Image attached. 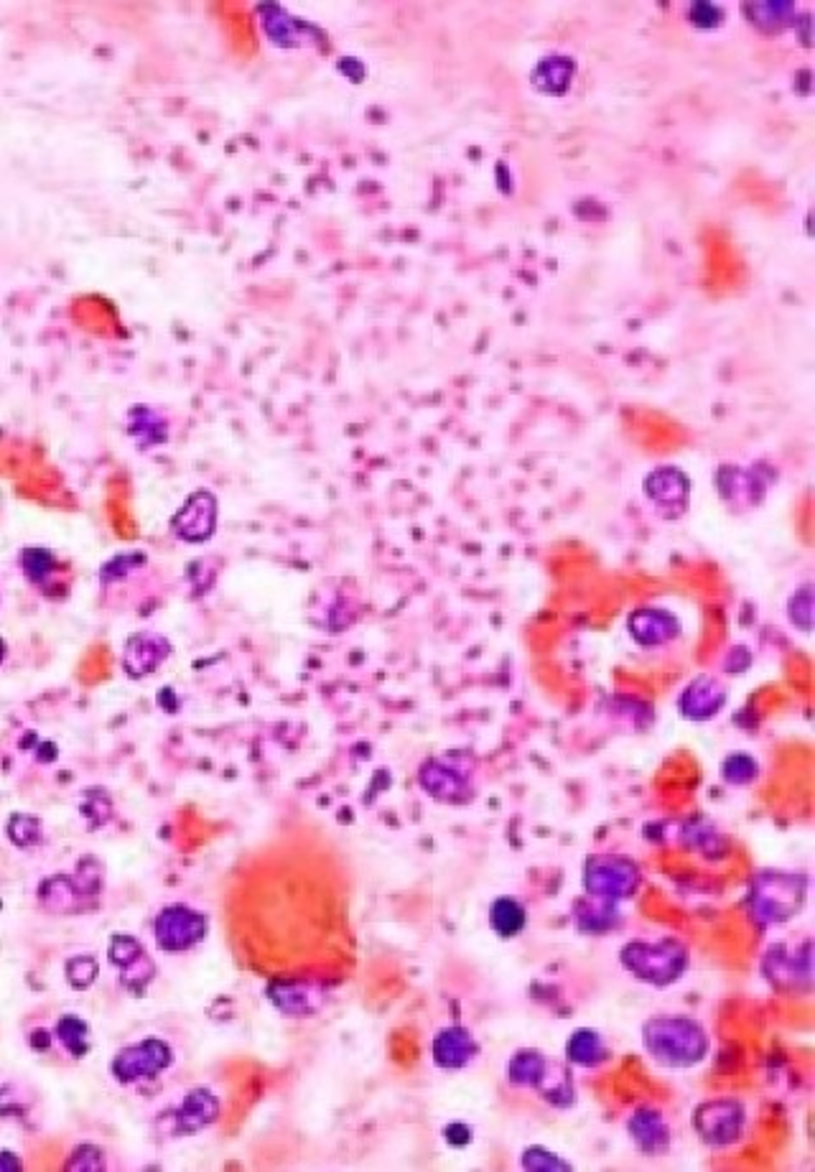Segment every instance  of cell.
I'll return each instance as SVG.
<instances>
[{"mask_svg":"<svg viewBox=\"0 0 815 1172\" xmlns=\"http://www.w3.org/2000/svg\"><path fill=\"white\" fill-rule=\"evenodd\" d=\"M622 964L635 973L637 979L650 981L655 986H665L675 981L688 966V954L680 943L658 941V943H629L622 951Z\"/></svg>","mask_w":815,"mask_h":1172,"instance_id":"obj_2","label":"cell"},{"mask_svg":"<svg viewBox=\"0 0 815 1172\" xmlns=\"http://www.w3.org/2000/svg\"><path fill=\"white\" fill-rule=\"evenodd\" d=\"M217 527V500L209 493H194L171 518V533L183 544H204Z\"/></svg>","mask_w":815,"mask_h":1172,"instance_id":"obj_6","label":"cell"},{"mask_svg":"<svg viewBox=\"0 0 815 1172\" xmlns=\"http://www.w3.org/2000/svg\"><path fill=\"white\" fill-rule=\"evenodd\" d=\"M5 829H9V839L21 849L36 846L43 841L41 820L36 816H26V813H16V816H11Z\"/></svg>","mask_w":815,"mask_h":1172,"instance_id":"obj_19","label":"cell"},{"mask_svg":"<svg viewBox=\"0 0 815 1172\" xmlns=\"http://www.w3.org/2000/svg\"><path fill=\"white\" fill-rule=\"evenodd\" d=\"M217 1113H219V1104H217V1098L212 1096V1091L196 1088V1091H189L174 1117H176V1124H179V1132L192 1134L215 1122Z\"/></svg>","mask_w":815,"mask_h":1172,"instance_id":"obj_10","label":"cell"},{"mask_svg":"<svg viewBox=\"0 0 815 1172\" xmlns=\"http://www.w3.org/2000/svg\"><path fill=\"white\" fill-rule=\"evenodd\" d=\"M629 1134H633L635 1145L648 1155L665 1152L671 1145V1132H667L665 1119L652 1109H637L635 1117L629 1119Z\"/></svg>","mask_w":815,"mask_h":1172,"instance_id":"obj_11","label":"cell"},{"mask_svg":"<svg viewBox=\"0 0 815 1172\" xmlns=\"http://www.w3.org/2000/svg\"><path fill=\"white\" fill-rule=\"evenodd\" d=\"M645 1047L658 1063L688 1068L706 1055L709 1037L699 1022L686 1017H658L645 1024Z\"/></svg>","mask_w":815,"mask_h":1172,"instance_id":"obj_1","label":"cell"},{"mask_svg":"<svg viewBox=\"0 0 815 1172\" xmlns=\"http://www.w3.org/2000/svg\"><path fill=\"white\" fill-rule=\"evenodd\" d=\"M637 884V875H635V867H627V869H589V877H586V888H589L594 895H601V897H609V900H620V897H627L633 895Z\"/></svg>","mask_w":815,"mask_h":1172,"instance_id":"obj_14","label":"cell"},{"mask_svg":"<svg viewBox=\"0 0 815 1172\" xmlns=\"http://www.w3.org/2000/svg\"><path fill=\"white\" fill-rule=\"evenodd\" d=\"M741 1124H744V1113L734 1101L706 1104L696 1113V1130L709 1145H729L739 1137Z\"/></svg>","mask_w":815,"mask_h":1172,"instance_id":"obj_8","label":"cell"},{"mask_svg":"<svg viewBox=\"0 0 815 1172\" xmlns=\"http://www.w3.org/2000/svg\"><path fill=\"white\" fill-rule=\"evenodd\" d=\"M472 1134H474L472 1126H467L461 1122H454L449 1126H444V1139H446V1145H451V1147H467L469 1142L474 1139Z\"/></svg>","mask_w":815,"mask_h":1172,"instance_id":"obj_21","label":"cell"},{"mask_svg":"<svg viewBox=\"0 0 815 1172\" xmlns=\"http://www.w3.org/2000/svg\"><path fill=\"white\" fill-rule=\"evenodd\" d=\"M153 935H156L161 951L183 954L207 935V915L187 905H168L153 920Z\"/></svg>","mask_w":815,"mask_h":1172,"instance_id":"obj_4","label":"cell"},{"mask_svg":"<svg viewBox=\"0 0 815 1172\" xmlns=\"http://www.w3.org/2000/svg\"><path fill=\"white\" fill-rule=\"evenodd\" d=\"M566 1058L571 1060V1063L584 1066V1068L599 1066L601 1060L607 1058L604 1043H601L599 1032L576 1030L574 1035L569 1037V1043H566Z\"/></svg>","mask_w":815,"mask_h":1172,"instance_id":"obj_17","label":"cell"},{"mask_svg":"<svg viewBox=\"0 0 815 1172\" xmlns=\"http://www.w3.org/2000/svg\"><path fill=\"white\" fill-rule=\"evenodd\" d=\"M56 1035L64 1043V1047L75 1055V1058H82V1055L87 1053V1047H90V1028H87L85 1020H79V1017L75 1015H67L59 1020Z\"/></svg>","mask_w":815,"mask_h":1172,"instance_id":"obj_18","label":"cell"},{"mask_svg":"<svg viewBox=\"0 0 815 1172\" xmlns=\"http://www.w3.org/2000/svg\"><path fill=\"white\" fill-rule=\"evenodd\" d=\"M174 1063V1050L168 1043L158 1037L141 1040V1043L123 1047L115 1055L113 1063H110V1073L115 1075V1081L128 1083H141L156 1079L161 1071H166Z\"/></svg>","mask_w":815,"mask_h":1172,"instance_id":"obj_3","label":"cell"},{"mask_svg":"<svg viewBox=\"0 0 815 1172\" xmlns=\"http://www.w3.org/2000/svg\"><path fill=\"white\" fill-rule=\"evenodd\" d=\"M476 1050L480 1047H476L472 1032L459 1028V1024L444 1028L433 1040V1060H436L438 1068H451V1071L454 1068H464L467 1063H472Z\"/></svg>","mask_w":815,"mask_h":1172,"instance_id":"obj_9","label":"cell"},{"mask_svg":"<svg viewBox=\"0 0 815 1172\" xmlns=\"http://www.w3.org/2000/svg\"><path fill=\"white\" fill-rule=\"evenodd\" d=\"M128 434L130 438H136L138 449H143V451L156 449V446L166 444L168 423L164 421V416H161L158 410L136 406L128 413Z\"/></svg>","mask_w":815,"mask_h":1172,"instance_id":"obj_12","label":"cell"},{"mask_svg":"<svg viewBox=\"0 0 815 1172\" xmlns=\"http://www.w3.org/2000/svg\"><path fill=\"white\" fill-rule=\"evenodd\" d=\"M21 571H24L26 582L34 584L36 589H47L49 582H54L59 574V561L54 551L41 546H26L18 556Z\"/></svg>","mask_w":815,"mask_h":1172,"instance_id":"obj_15","label":"cell"},{"mask_svg":"<svg viewBox=\"0 0 815 1172\" xmlns=\"http://www.w3.org/2000/svg\"><path fill=\"white\" fill-rule=\"evenodd\" d=\"M550 1073H553V1066H548V1060L538 1050H520L508 1063V1081L515 1086L540 1088Z\"/></svg>","mask_w":815,"mask_h":1172,"instance_id":"obj_13","label":"cell"},{"mask_svg":"<svg viewBox=\"0 0 815 1172\" xmlns=\"http://www.w3.org/2000/svg\"><path fill=\"white\" fill-rule=\"evenodd\" d=\"M489 922H492V928L497 930V935L515 938L525 930L527 913L515 897H499L495 900V905H492Z\"/></svg>","mask_w":815,"mask_h":1172,"instance_id":"obj_16","label":"cell"},{"mask_svg":"<svg viewBox=\"0 0 815 1172\" xmlns=\"http://www.w3.org/2000/svg\"><path fill=\"white\" fill-rule=\"evenodd\" d=\"M100 966L94 956H75L67 961V981L75 989H87L98 979Z\"/></svg>","mask_w":815,"mask_h":1172,"instance_id":"obj_20","label":"cell"},{"mask_svg":"<svg viewBox=\"0 0 815 1172\" xmlns=\"http://www.w3.org/2000/svg\"><path fill=\"white\" fill-rule=\"evenodd\" d=\"M107 958H110V964L120 969V984L133 994H141L143 989L151 984L153 977H156V964L151 961V956L145 954V948L136 941V938H130L125 933H117L110 938Z\"/></svg>","mask_w":815,"mask_h":1172,"instance_id":"obj_5","label":"cell"},{"mask_svg":"<svg viewBox=\"0 0 815 1172\" xmlns=\"http://www.w3.org/2000/svg\"><path fill=\"white\" fill-rule=\"evenodd\" d=\"M171 650H174L171 642H168L164 635L136 633L133 637H128V642H125V650H123L125 676L133 680L151 676V673L158 671L161 663L168 661Z\"/></svg>","mask_w":815,"mask_h":1172,"instance_id":"obj_7","label":"cell"}]
</instances>
